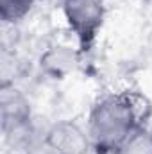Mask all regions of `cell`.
<instances>
[{"instance_id":"3","label":"cell","mask_w":152,"mask_h":154,"mask_svg":"<svg viewBox=\"0 0 152 154\" xmlns=\"http://www.w3.org/2000/svg\"><path fill=\"white\" fill-rule=\"evenodd\" d=\"M45 142L54 149L56 154H86L91 140L90 134L84 133L79 125L59 122L48 131Z\"/></svg>"},{"instance_id":"6","label":"cell","mask_w":152,"mask_h":154,"mask_svg":"<svg viewBox=\"0 0 152 154\" xmlns=\"http://www.w3.org/2000/svg\"><path fill=\"white\" fill-rule=\"evenodd\" d=\"M32 4L34 0H0V14L5 22H16L31 11Z\"/></svg>"},{"instance_id":"2","label":"cell","mask_w":152,"mask_h":154,"mask_svg":"<svg viewBox=\"0 0 152 154\" xmlns=\"http://www.w3.org/2000/svg\"><path fill=\"white\" fill-rule=\"evenodd\" d=\"M65 16L82 45H88L97 36L104 20L102 0H65Z\"/></svg>"},{"instance_id":"5","label":"cell","mask_w":152,"mask_h":154,"mask_svg":"<svg viewBox=\"0 0 152 154\" xmlns=\"http://www.w3.org/2000/svg\"><path fill=\"white\" fill-rule=\"evenodd\" d=\"M116 154H152V133L136 127L116 149Z\"/></svg>"},{"instance_id":"4","label":"cell","mask_w":152,"mask_h":154,"mask_svg":"<svg viewBox=\"0 0 152 154\" xmlns=\"http://www.w3.org/2000/svg\"><path fill=\"white\" fill-rule=\"evenodd\" d=\"M2 120L5 133H18L29 120L27 102L16 93V90H4L2 93Z\"/></svg>"},{"instance_id":"1","label":"cell","mask_w":152,"mask_h":154,"mask_svg":"<svg viewBox=\"0 0 152 154\" xmlns=\"http://www.w3.org/2000/svg\"><path fill=\"white\" fill-rule=\"evenodd\" d=\"M134 109L123 97H109L95 106L90 116L88 134L99 149H118L136 129Z\"/></svg>"}]
</instances>
